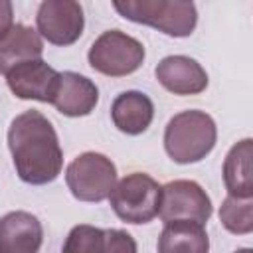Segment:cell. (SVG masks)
I'll return each mask as SVG.
<instances>
[{
    "label": "cell",
    "instance_id": "obj_4",
    "mask_svg": "<svg viewBox=\"0 0 253 253\" xmlns=\"http://www.w3.org/2000/svg\"><path fill=\"white\" fill-rule=\"evenodd\" d=\"M109 204L119 219L134 225L148 223L158 215L160 186L152 176L132 172L115 184L109 194Z\"/></svg>",
    "mask_w": 253,
    "mask_h": 253
},
{
    "label": "cell",
    "instance_id": "obj_15",
    "mask_svg": "<svg viewBox=\"0 0 253 253\" xmlns=\"http://www.w3.org/2000/svg\"><path fill=\"white\" fill-rule=\"evenodd\" d=\"M43 42L38 30L26 24H14L10 32L0 40V75H8L10 69L24 61L42 59Z\"/></svg>",
    "mask_w": 253,
    "mask_h": 253
},
{
    "label": "cell",
    "instance_id": "obj_6",
    "mask_svg": "<svg viewBox=\"0 0 253 253\" xmlns=\"http://www.w3.org/2000/svg\"><path fill=\"white\" fill-rule=\"evenodd\" d=\"M87 59L89 65L103 75L125 77L142 65L144 45L121 30H107L91 43Z\"/></svg>",
    "mask_w": 253,
    "mask_h": 253
},
{
    "label": "cell",
    "instance_id": "obj_13",
    "mask_svg": "<svg viewBox=\"0 0 253 253\" xmlns=\"http://www.w3.org/2000/svg\"><path fill=\"white\" fill-rule=\"evenodd\" d=\"M99 101L97 85L75 71H63L51 105L65 117H87L95 111Z\"/></svg>",
    "mask_w": 253,
    "mask_h": 253
},
{
    "label": "cell",
    "instance_id": "obj_9",
    "mask_svg": "<svg viewBox=\"0 0 253 253\" xmlns=\"http://www.w3.org/2000/svg\"><path fill=\"white\" fill-rule=\"evenodd\" d=\"M59 71H55L43 59H32L16 65L8 71L6 83L18 99H34L51 103L59 85Z\"/></svg>",
    "mask_w": 253,
    "mask_h": 253
},
{
    "label": "cell",
    "instance_id": "obj_1",
    "mask_svg": "<svg viewBox=\"0 0 253 253\" xmlns=\"http://www.w3.org/2000/svg\"><path fill=\"white\" fill-rule=\"evenodd\" d=\"M8 148L16 174L26 184H49L61 172L63 152L57 132L40 111H24L10 123Z\"/></svg>",
    "mask_w": 253,
    "mask_h": 253
},
{
    "label": "cell",
    "instance_id": "obj_14",
    "mask_svg": "<svg viewBox=\"0 0 253 253\" xmlns=\"http://www.w3.org/2000/svg\"><path fill=\"white\" fill-rule=\"evenodd\" d=\"M111 119L121 132L136 136L150 126L154 119V105L150 97L140 91H125L115 97L111 105Z\"/></svg>",
    "mask_w": 253,
    "mask_h": 253
},
{
    "label": "cell",
    "instance_id": "obj_12",
    "mask_svg": "<svg viewBox=\"0 0 253 253\" xmlns=\"http://www.w3.org/2000/svg\"><path fill=\"white\" fill-rule=\"evenodd\" d=\"M43 241L40 219L30 211H10L0 217V253H38Z\"/></svg>",
    "mask_w": 253,
    "mask_h": 253
},
{
    "label": "cell",
    "instance_id": "obj_10",
    "mask_svg": "<svg viewBox=\"0 0 253 253\" xmlns=\"http://www.w3.org/2000/svg\"><path fill=\"white\" fill-rule=\"evenodd\" d=\"M61 253H136V241L125 229L81 223L69 231Z\"/></svg>",
    "mask_w": 253,
    "mask_h": 253
},
{
    "label": "cell",
    "instance_id": "obj_19",
    "mask_svg": "<svg viewBox=\"0 0 253 253\" xmlns=\"http://www.w3.org/2000/svg\"><path fill=\"white\" fill-rule=\"evenodd\" d=\"M14 26V6L10 0H0V40Z\"/></svg>",
    "mask_w": 253,
    "mask_h": 253
},
{
    "label": "cell",
    "instance_id": "obj_11",
    "mask_svg": "<svg viewBox=\"0 0 253 253\" xmlns=\"http://www.w3.org/2000/svg\"><path fill=\"white\" fill-rule=\"evenodd\" d=\"M154 75L158 83L174 95H198L208 87L206 69L188 55H168L160 59Z\"/></svg>",
    "mask_w": 253,
    "mask_h": 253
},
{
    "label": "cell",
    "instance_id": "obj_3",
    "mask_svg": "<svg viewBox=\"0 0 253 253\" xmlns=\"http://www.w3.org/2000/svg\"><path fill=\"white\" fill-rule=\"evenodd\" d=\"M113 8L125 20L150 26L172 38L190 36L198 24L196 4L186 0H117Z\"/></svg>",
    "mask_w": 253,
    "mask_h": 253
},
{
    "label": "cell",
    "instance_id": "obj_8",
    "mask_svg": "<svg viewBox=\"0 0 253 253\" xmlns=\"http://www.w3.org/2000/svg\"><path fill=\"white\" fill-rule=\"evenodd\" d=\"M40 38L53 45L75 43L85 28L83 8L75 0H43L36 14Z\"/></svg>",
    "mask_w": 253,
    "mask_h": 253
},
{
    "label": "cell",
    "instance_id": "obj_2",
    "mask_svg": "<svg viewBox=\"0 0 253 253\" xmlns=\"http://www.w3.org/2000/svg\"><path fill=\"white\" fill-rule=\"evenodd\" d=\"M215 121L204 111H182L174 115L164 128L166 154L178 164L204 160L215 146Z\"/></svg>",
    "mask_w": 253,
    "mask_h": 253
},
{
    "label": "cell",
    "instance_id": "obj_7",
    "mask_svg": "<svg viewBox=\"0 0 253 253\" xmlns=\"http://www.w3.org/2000/svg\"><path fill=\"white\" fill-rule=\"evenodd\" d=\"M211 200L194 180H172L160 186L158 217L170 221H194L204 225L211 217Z\"/></svg>",
    "mask_w": 253,
    "mask_h": 253
},
{
    "label": "cell",
    "instance_id": "obj_20",
    "mask_svg": "<svg viewBox=\"0 0 253 253\" xmlns=\"http://www.w3.org/2000/svg\"><path fill=\"white\" fill-rule=\"evenodd\" d=\"M235 253H253V251H251V249H249V247H245V249H237V251H235Z\"/></svg>",
    "mask_w": 253,
    "mask_h": 253
},
{
    "label": "cell",
    "instance_id": "obj_16",
    "mask_svg": "<svg viewBox=\"0 0 253 253\" xmlns=\"http://www.w3.org/2000/svg\"><path fill=\"white\" fill-rule=\"evenodd\" d=\"M253 140L235 142L223 160V184L233 198H253Z\"/></svg>",
    "mask_w": 253,
    "mask_h": 253
},
{
    "label": "cell",
    "instance_id": "obj_5",
    "mask_svg": "<svg viewBox=\"0 0 253 253\" xmlns=\"http://www.w3.org/2000/svg\"><path fill=\"white\" fill-rule=\"evenodd\" d=\"M65 184L79 202H103L117 184V166L101 152H83L65 168Z\"/></svg>",
    "mask_w": 253,
    "mask_h": 253
},
{
    "label": "cell",
    "instance_id": "obj_17",
    "mask_svg": "<svg viewBox=\"0 0 253 253\" xmlns=\"http://www.w3.org/2000/svg\"><path fill=\"white\" fill-rule=\"evenodd\" d=\"M210 239L204 225L194 221H170L158 237V253H208Z\"/></svg>",
    "mask_w": 253,
    "mask_h": 253
},
{
    "label": "cell",
    "instance_id": "obj_18",
    "mask_svg": "<svg viewBox=\"0 0 253 253\" xmlns=\"http://www.w3.org/2000/svg\"><path fill=\"white\" fill-rule=\"evenodd\" d=\"M221 225L235 235H245L253 231V198H233L227 196L219 208Z\"/></svg>",
    "mask_w": 253,
    "mask_h": 253
}]
</instances>
